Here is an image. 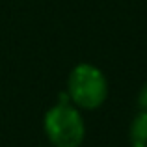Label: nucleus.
I'll use <instances>...</instances> for the list:
<instances>
[{"mask_svg":"<svg viewBox=\"0 0 147 147\" xmlns=\"http://www.w3.org/2000/svg\"><path fill=\"white\" fill-rule=\"evenodd\" d=\"M43 130L52 147H80L86 138V121L71 102H56L45 112Z\"/></svg>","mask_w":147,"mask_h":147,"instance_id":"f257e3e1","label":"nucleus"},{"mask_svg":"<svg viewBox=\"0 0 147 147\" xmlns=\"http://www.w3.org/2000/svg\"><path fill=\"white\" fill-rule=\"evenodd\" d=\"M67 95L76 108L97 110L108 99V80L97 65L82 61L69 73Z\"/></svg>","mask_w":147,"mask_h":147,"instance_id":"f03ea898","label":"nucleus"},{"mask_svg":"<svg viewBox=\"0 0 147 147\" xmlns=\"http://www.w3.org/2000/svg\"><path fill=\"white\" fill-rule=\"evenodd\" d=\"M130 147H147V112H138L129 129Z\"/></svg>","mask_w":147,"mask_h":147,"instance_id":"7ed1b4c3","label":"nucleus"},{"mask_svg":"<svg viewBox=\"0 0 147 147\" xmlns=\"http://www.w3.org/2000/svg\"><path fill=\"white\" fill-rule=\"evenodd\" d=\"M138 108L142 112H147V82L142 86L140 93H138Z\"/></svg>","mask_w":147,"mask_h":147,"instance_id":"20e7f679","label":"nucleus"},{"mask_svg":"<svg viewBox=\"0 0 147 147\" xmlns=\"http://www.w3.org/2000/svg\"><path fill=\"white\" fill-rule=\"evenodd\" d=\"M37 147H52V145H37Z\"/></svg>","mask_w":147,"mask_h":147,"instance_id":"39448f33","label":"nucleus"}]
</instances>
